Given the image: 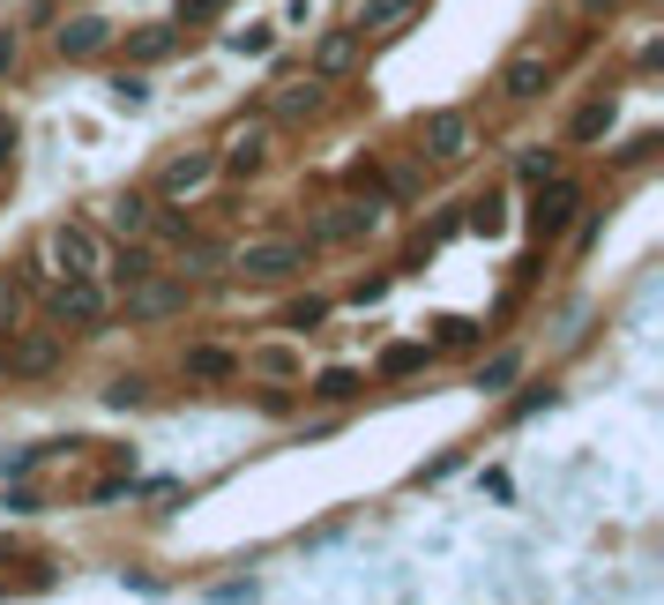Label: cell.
<instances>
[{
  "label": "cell",
  "mask_w": 664,
  "mask_h": 605,
  "mask_svg": "<svg viewBox=\"0 0 664 605\" xmlns=\"http://www.w3.org/2000/svg\"><path fill=\"white\" fill-rule=\"evenodd\" d=\"M60 359H68V337H60V329L15 322V329L0 337V374H8V382H45V374H60Z\"/></svg>",
  "instance_id": "1"
},
{
  "label": "cell",
  "mask_w": 664,
  "mask_h": 605,
  "mask_svg": "<svg viewBox=\"0 0 664 605\" xmlns=\"http://www.w3.org/2000/svg\"><path fill=\"white\" fill-rule=\"evenodd\" d=\"M45 306H53L60 329H105V322H113V292H105V277H53Z\"/></svg>",
  "instance_id": "2"
},
{
  "label": "cell",
  "mask_w": 664,
  "mask_h": 605,
  "mask_svg": "<svg viewBox=\"0 0 664 605\" xmlns=\"http://www.w3.org/2000/svg\"><path fill=\"white\" fill-rule=\"evenodd\" d=\"M232 269L240 277H254V284H284V277H299L306 261H314V247L306 240H247V247H232Z\"/></svg>",
  "instance_id": "3"
},
{
  "label": "cell",
  "mask_w": 664,
  "mask_h": 605,
  "mask_svg": "<svg viewBox=\"0 0 664 605\" xmlns=\"http://www.w3.org/2000/svg\"><path fill=\"white\" fill-rule=\"evenodd\" d=\"M187 300H195V292H187V277H165V269H158V277H142L135 292H120V300H113V314H127L135 329H150V322L187 314Z\"/></svg>",
  "instance_id": "4"
},
{
  "label": "cell",
  "mask_w": 664,
  "mask_h": 605,
  "mask_svg": "<svg viewBox=\"0 0 664 605\" xmlns=\"http://www.w3.org/2000/svg\"><path fill=\"white\" fill-rule=\"evenodd\" d=\"M45 261H53V277H97V261H105V240H97V224H75V217H60V224L45 232Z\"/></svg>",
  "instance_id": "5"
},
{
  "label": "cell",
  "mask_w": 664,
  "mask_h": 605,
  "mask_svg": "<svg viewBox=\"0 0 664 605\" xmlns=\"http://www.w3.org/2000/svg\"><path fill=\"white\" fill-rule=\"evenodd\" d=\"M470 150H478V135H470V113H463V105H441V113L418 120V158H433V165H463Z\"/></svg>",
  "instance_id": "6"
},
{
  "label": "cell",
  "mask_w": 664,
  "mask_h": 605,
  "mask_svg": "<svg viewBox=\"0 0 664 605\" xmlns=\"http://www.w3.org/2000/svg\"><path fill=\"white\" fill-rule=\"evenodd\" d=\"M493 90L508 97V105H538L545 90H552V53H545V45H523V53L500 68V83H493Z\"/></svg>",
  "instance_id": "7"
},
{
  "label": "cell",
  "mask_w": 664,
  "mask_h": 605,
  "mask_svg": "<svg viewBox=\"0 0 664 605\" xmlns=\"http://www.w3.org/2000/svg\"><path fill=\"white\" fill-rule=\"evenodd\" d=\"M366 232H381V202H374V195H366V202L351 195V202H336L329 217H314V224H306V247H336V240H366Z\"/></svg>",
  "instance_id": "8"
},
{
  "label": "cell",
  "mask_w": 664,
  "mask_h": 605,
  "mask_svg": "<svg viewBox=\"0 0 664 605\" xmlns=\"http://www.w3.org/2000/svg\"><path fill=\"white\" fill-rule=\"evenodd\" d=\"M575 210H582V179H545L538 187V210H531V232H538V240H560V232H568V224H575Z\"/></svg>",
  "instance_id": "9"
},
{
  "label": "cell",
  "mask_w": 664,
  "mask_h": 605,
  "mask_svg": "<svg viewBox=\"0 0 664 605\" xmlns=\"http://www.w3.org/2000/svg\"><path fill=\"white\" fill-rule=\"evenodd\" d=\"M322 105H329V83H322V75H291V83L269 90V120H291V128L322 120Z\"/></svg>",
  "instance_id": "10"
},
{
  "label": "cell",
  "mask_w": 664,
  "mask_h": 605,
  "mask_svg": "<svg viewBox=\"0 0 664 605\" xmlns=\"http://www.w3.org/2000/svg\"><path fill=\"white\" fill-rule=\"evenodd\" d=\"M209 179H217V150H187V158H165V173H158V202H187V195H202Z\"/></svg>",
  "instance_id": "11"
},
{
  "label": "cell",
  "mask_w": 664,
  "mask_h": 605,
  "mask_svg": "<svg viewBox=\"0 0 664 605\" xmlns=\"http://www.w3.org/2000/svg\"><path fill=\"white\" fill-rule=\"evenodd\" d=\"M359 31H351V23H343V31H322V38H314V53H306V75H322V83H343V75H351V68H359Z\"/></svg>",
  "instance_id": "12"
},
{
  "label": "cell",
  "mask_w": 664,
  "mask_h": 605,
  "mask_svg": "<svg viewBox=\"0 0 664 605\" xmlns=\"http://www.w3.org/2000/svg\"><path fill=\"white\" fill-rule=\"evenodd\" d=\"M97 277H105V292L120 300V292H135L142 277H158V247H150V240H127L120 255H105V261H97Z\"/></svg>",
  "instance_id": "13"
},
{
  "label": "cell",
  "mask_w": 664,
  "mask_h": 605,
  "mask_svg": "<svg viewBox=\"0 0 664 605\" xmlns=\"http://www.w3.org/2000/svg\"><path fill=\"white\" fill-rule=\"evenodd\" d=\"M105 38H113V23H105V15H68V23L53 31L60 60H97V53H105Z\"/></svg>",
  "instance_id": "14"
},
{
  "label": "cell",
  "mask_w": 664,
  "mask_h": 605,
  "mask_svg": "<svg viewBox=\"0 0 664 605\" xmlns=\"http://www.w3.org/2000/svg\"><path fill=\"white\" fill-rule=\"evenodd\" d=\"M426 0H359V15H351V31L359 38H396L404 23H411Z\"/></svg>",
  "instance_id": "15"
},
{
  "label": "cell",
  "mask_w": 664,
  "mask_h": 605,
  "mask_svg": "<svg viewBox=\"0 0 664 605\" xmlns=\"http://www.w3.org/2000/svg\"><path fill=\"white\" fill-rule=\"evenodd\" d=\"M261 142H269V128H261V120H240V128L224 135V173L254 179L261 165H269V150H261Z\"/></svg>",
  "instance_id": "16"
},
{
  "label": "cell",
  "mask_w": 664,
  "mask_h": 605,
  "mask_svg": "<svg viewBox=\"0 0 664 605\" xmlns=\"http://www.w3.org/2000/svg\"><path fill=\"white\" fill-rule=\"evenodd\" d=\"M179 374H187V382H240V351L187 345V351H179Z\"/></svg>",
  "instance_id": "17"
},
{
  "label": "cell",
  "mask_w": 664,
  "mask_h": 605,
  "mask_svg": "<svg viewBox=\"0 0 664 605\" xmlns=\"http://www.w3.org/2000/svg\"><path fill=\"white\" fill-rule=\"evenodd\" d=\"M150 210H158V202L127 187V195H113V202L97 210V224H105V232H120V240H142V232H150Z\"/></svg>",
  "instance_id": "18"
},
{
  "label": "cell",
  "mask_w": 664,
  "mask_h": 605,
  "mask_svg": "<svg viewBox=\"0 0 664 605\" xmlns=\"http://www.w3.org/2000/svg\"><path fill=\"white\" fill-rule=\"evenodd\" d=\"M613 120H620V105H613V90H597V97L582 105L575 120H568V142H597V135L613 128Z\"/></svg>",
  "instance_id": "19"
},
{
  "label": "cell",
  "mask_w": 664,
  "mask_h": 605,
  "mask_svg": "<svg viewBox=\"0 0 664 605\" xmlns=\"http://www.w3.org/2000/svg\"><path fill=\"white\" fill-rule=\"evenodd\" d=\"M240 374H269V382H299V351L291 345H261L240 359Z\"/></svg>",
  "instance_id": "20"
},
{
  "label": "cell",
  "mask_w": 664,
  "mask_h": 605,
  "mask_svg": "<svg viewBox=\"0 0 664 605\" xmlns=\"http://www.w3.org/2000/svg\"><path fill=\"white\" fill-rule=\"evenodd\" d=\"M515 382H523V351H493V359L478 367V389H486V396L515 389Z\"/></svg>",
  "instance_id": "21"
},
{
  "label": "cell",
  "mask_w": 664,
  "mask_h": 605,
  "mask_svg": "<svg viewBox=\"0 0 664 605\" xmlns=\"http://www.w3.org/2000/svg\"><path fill=\"white\" fill-rule=\"evenodd\" d=\"M172 45H179V31H135V38H127V60H135V68H158Z\"/></svg>",
  "instance_id": "22"
},
{
  "label": "cell",
  "mask_w": 664,
  "mask_h": 605,
  "mask_svg": "<svg viewBox=\"0 0 664 605\" xmlns=\"http://www.w3.org/2000/svg\"><path fill=\"white\" fill-rule=\"evenodd\" d=\"M463 224H470V232H486V240H500V232H508V202H500V195H478Z\"/></svg>",
  "instance_id": "23"
},
{
  "label": "cell",
  "mask_w": 664,
  "mask_h": 605,
  "mask_svg": "<svg viewBox=\"0 0 664 605\" xmlns=\"http://www.w3.org/2000/svg\"><path fill=\"white\" fill-rule=\"evenodd\" d=\"M306 396H322V404H351V396H359V374H351V367H329V374H314V389Z\"/></svg>",
  "instance_id": "24"
},
{
  "label": "cell",
  "mask_w": 664,
  "mask_h": 605,
  "mask_svg": "<svg viewBox=\"0 0 664 605\" xmlns=\"http://www.w3.org/2000/svg\"><path fill=\"white\" fill-rule=\"evenodd\" d=\"M433 337H441V345H449V351H470V345H478V337H486V329H478L470 314H441V322H433Z\"/></svg>",
  "instance_id": "25"
},
{
  "label": "cell",
  "mask_w": 664,
  "mask_h": 605,
  "mask_svg": "<svg viewBox=\"0 0 664 605\" xmlns=\"http://www.w3.org/2000/svg\"><path fill=\"white\" fill-rule=\"evenodd\" d=\"M105 404H113V411H135V404H150V382H142V374H113V382H105Z\"/></svg>",
  "instance_id": "26"
},
{
  "label": "cell",
  "mask_w": 664,
  "mask_h": 605,
  "mask_svg": "<svg viewBox=\"0 0 664 605\" xmlns=\"http://www.w3.org/2000/svg\"><path fill=\"white\" fill-rule=\"evenodd\" d=\"M232 53H240V60H261V53H269V45H277V23H247V31H232Z\"/></svg>",
  "instance_id": "27"
},
{
  "label": "cell",
  "mask_w": 664,
  "mask_h": 605,
  "mask_svg": "<svg viewBox=\"0 0 664 605\" xmlns=\"http://www.w3.org/2000/svg\"><path fill=\"white\" fill-rule=\"evenodd\" d=\"M552 173H560V150H523L515 158V179H531V187H545Z\"/></svg>",
  "instance_id": "28"
},
{
  "label": "cell",
  "mask_w": 664,
  "mask_h": 605,
  "mask_svg": "<svg viewBox=\"0 0 664 605\" xmlns=\"http://www.w3.org/2000/svg\"><path fill=\"white\" fill-rule=\"evenodd\" d=\"M105 90H113V105H120V113H142V105H150V83H142V75H127V68Z\"/></svg>",
  "instance_id": "29"
},
{
  "label": "cell",
  "mask_w": 664,
  "mask_h": 605,
  "mask_svg": "<svg viewBox=\"0 0 664 605\" xmlns=\"http://www.w3.org/2000/svg\"><path fill=\"white\" fill-rule=\"evenodd\" d=\"M418 367H426V345H388L381 351V374H388V382H396V374H418Z\"/></svg>",
  "instance_id": "30"
},
{
  "label": "cell",
  "mask_w": 664,
  "mask_h": 605,
  "mask_svg": "<svg viewBox=\"0 0 664 605\" xmlns=\"http://www.w3.org/2000/svg\"><path fill=\"white\" fill-rule=\"evenodd\" d=\"M329 322V300H291L284 306V329H322Z\"/></svg>",
  "instance_id": "31"
},
{
  "label": "cell",
  "mask_w": 664,
  "mask_h": 605,
  "mask_svg": "<svg viewBox=\"0 0 664 605\" xmlns=\"http://www.w3.org/2000/svg\"><path fill=\"white\" fill-rule=\"evenodd\" d=\"M560 404V389H523L515 404H508V419H538V411H552Z\"/></svg>",
  "instance_id": "32"
},
{
  "label": "cell",
  "mask_w": 664,
  "mask_h": 605,
  "mask_svg": "<svg viewBox=\"0 0 664 605\" xmlns=\"http://www.w3.org/2000/svg\"><path fill=\"white\" fill-rule=\"evenodd\" d=\"M15 322H23V284H15V277H0V337H8Z\"/></svg>",
  "instance_id": "33"
},
{
  "label": "cell",
  "mask_w": 664,
  "mask_h": 605,
  "mask_svg": "<svg viewBox=\"0 0 664 605\" xmlns=\"http://www.w3.org/2000/svg\"><path fill=\"white\" fill-rule=\"evenodd\" d=\"M45 464V449H8V456H0V478H23V472H38Z\"/></svg>",
  "instance_id": "34"
},
{
  "label": "cell",
  "mask_w": 664,
  "mask_h": 605,
  "mask_svg": "<svg viewBox=\"0 0 664 605\" xmlns=\"http://www.w3.org/2000/svg\"><path fill=\"white\" fill-rule=\"evenodd\" d=\"M224 8H232V0H179V23L195 31V23H209V15H224Z\"/></svg>",
  "instance_id": "35"
},
{
  "label": "cell",
  "mask_w": 664,
  "mask_h": 605,
  "mask_svg": "<svg viewBox=\"0 0 664 605\" xmlns=\"http://www.w3.org/2000/svg\"><path fill=\"white\" fill-rule=\"evenodd\" d=\"M650 158H657V135H634V142L620 150V165H650Z\"/></svg>",
  "instance_id": "36"
},
{
  "label": "cell",
  "mask_w": 664,
  "mask_h": 605,
  "mask_svg": "<svg viewBox=\"0 0 664 605\" xmlns=\"http://www.w3.org/2000/svg\"><path fill=\"white\" fill-rule=\"evenodd\" d=\"M15 60H23V38H15V31H0V75H8Z\"/></svg>",
  "instance_id": "37"
},
{
  "label": "cell",
  "mask_w": 664,
  "mask_h": 605,
  "mask_svg": "<svg viewBox=\"0 0 664 605\" xmlns=\"http://www.w3.org/2000/svg\"><path fill=\"white\" fill-rule=\"evenodd\" d=\"M0 165H15V120H0Z\"/></svg>",
  "instance_id": "38"
},
{
  "label": "cell",
  "mask_w": 664,
  "mask_h": 605,
  "mask_svg": "<svg viewBox=\"0 0 664 605\" xmlns=\"http://www.w3.org/2000/svg\"><path fill=\"white\" fill-rule=\"evenodd\" d=\"M605 8H620V0H582V15H605Z\"/></svg>",
  "instance_id": "39"
}]
</instances>
